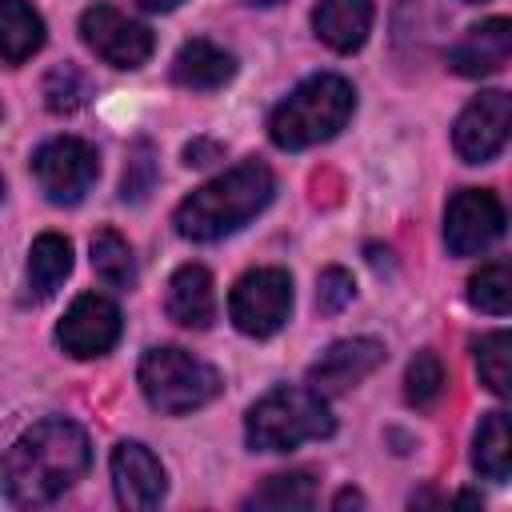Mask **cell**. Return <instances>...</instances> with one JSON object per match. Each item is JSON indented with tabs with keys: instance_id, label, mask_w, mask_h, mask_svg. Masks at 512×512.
<instances>
[{
	"instance_id": "1",
	"label": "cell",
	"mask_w": 512,
	"mask_h": 512,
	"mask_svg": "<svg viewBox=\"0 0 512 512\" xmlns=\"http://www.w3.org/2000/svg\"><path fill=\"white\" fill-rule=\"evenodd\" d=\"M92 464L88 432L76 420L48 416L20 432L0 460V488L12 504L36 508L64 496Z\"/></svg>"
},
{
	"instance_id": "2",
	"label": "cell",
	"mask_w": 512,
	"mask_h": 512,
	"mask_svg": "<svg viewBox=\"0 0 512 512\" xmlns=\"http://www.w3.org/2000/svg\"><path fill=\"white\" fill-rule=\"evenodd\" d=\"M272 192H276L272 168L260 160H240L228 172H220L216 180L200 184L192 196H184L172 224L184 240L212 244V240H224L236 228H244L252 216H260L268 208Z\"/></svg>"
},
{
	"instance_id": "3",
	"label": "cell",
	"mask_w": 512,
	"mask_h": 512,
	"mask_svg": "<svg viewBox=\"0 0 512 512\" xmlns=\"http://www.w3.org/2000/svg\"><path fill=\"white\" fill-rule=\"evenodd\" d=\"M356 108V92L344 76L336 72H320V76H308L304 84H296L268 116V136L276 148L284 152H300V148H312V144H324L332 140L348 116Z\"/></svg>"
},
{
	"instance_id": "4",
	"label": "cell",
	"mask_w": 512,
	"mask_h": 512,
	"mask_svg": "<svg viewBox=\"0 0 512 512\" xmlns=\"http://www.w3.org/2000/svg\"><path fill=\"white\" fill-rule=\"evenodd\" d=\"M336 432V416L316 388H272L264 392L244 420V436L256 452H292L308 440H328Z\"/></svg>"
},
{
	"instance_id": "5",
	"label": "cell",
	"mask_w": 512,
	"mask_h": 512,
	"mask_svg": "<svg viewBox=\"0 0 512 512\" xmlns=\"http://www.w3.org/2000/svg\"><path fill=\"white\" fill-rule=\"evenodd\" d=\"M140 392L156 412L184 416L220 396V372L184 348H148L140 360Z\"/></svg>"
},
{
	"instance_id": "6",
	"label": "cell",
	"mask_w": 512,
	"mask_h": 512,
	"mask_svg": "<svg viewBox=\"0 0 512 512\" xmlns=\"http://www.w3.org/2000/svg\"><path fill=\"white\" fill-rule=\"evenodd\" d=\"M292 312V276L284 268H252L236 280L228 296V316L244 336H272L288 324Z\"/></svg>"
},
{
	"instance_id": "7",
	"label": "cell",
	"mask_w": 512,
	"mask_h": 512,
	"mask_svg": "<svg viewBox=\"0 0 512 512\" xmlns=\"http://www.w3.org/2000/svg\"><path fill=\"white\" fill-rule=\"evenodd\" d=\"M32 176L52 204H80L100 176V160L88 140L56 136L32 152Z\"/></svg>"
},
{
	"instance_id": "8",
	"label": "cell",
	"mask_w": 512,
	"mask_h": 512,
	"mask_svg": "<svg viewBox=\"0 0 512 512\" xmlns=\"http://www.w3.org/2000/svg\"><path fill=\"white\" fill-rule=\"evenodd\" d=\"M504 236V208L488 188H464L448 200L444 240L452 256H480Z\"/></svg>"
},
{
	"instance_id": "9",
	"label": "cell",
	"mask_w": 512,
	"mask_h": 512,
	"mask_svg": "<svg viewBox=\"0 0 512 512\" xmlns=\"http://www.w3.org/2000/svg\"><path fill=\"white\" fill-rule=\"evenodd\" d=\"M84 44L112 68H140L152 56V32L140 20H128L112 4H92L80 16Z\"/></svg>"
},
{
	"instance_id": "10",
	"label": "cell",
	"mask_w": 512,
	"mask_h": 512,
	"mask_svg": "<svg viewBox=\"0 0 512 512\" xmlns=\"http://www.w3.org/2000/svg\"><path fill=\"white\" fill-rule=\"evenodd\" d=\"M120 308L100 296V292H84L68 304L60 328H56V340L68 356L76 360H96L104 352H112V344L120 340Z\"/></svg>"
},
{
	"instance_id": "11",
	"label": "cell",
	"mask_w": 512,
	"mask_h": 512,
	"mask_svg": "<svg viewBox=\"0 0 512 512\" xmlns=\"http://www.w3.org/2000/svg\"><path fill=\"white\" fill-rule=\"evenodd\" d=\"M508 124H512V100H508V92H500V88L480 92L456 116L452 144H456V152L468 164H484V160L500 156V148L508 144Z\"/></svg>"
},
{
	"instance_id": "12",
	"label": "cell",
	"mask_w": 512,
	"mask_h": 512,
	"mask_svg": "<svg viewBox=\"0 0 512 512\" xmlns=\"http://www.w3.org/2000/svg\"><path fill=\"white\" fill-rule=\"evenodd\" d=\"M384 364V344L356 336V340H336L320 352V360L308 368V388H316L320 396L328 392H348L360 380H368L376 368Z\"/></svg>"
},
{
	"instance_id": "13",
	"label": "cell",
	"mask_w": 512,
	"mask_h": 512,
	"mask_svg": "<svg viewBox=\"0 0 512 512\" xmlns=\"http://www.w3.org/2000/svg\"><path fill=\"white\" fill-rule=\"evenodd\" d=\"M112 488H116V500L124 508H156L164 500V464L152 456V448H144L140 440H120L112 448Z\"/></svg>"
},
{
	"instance_id": "14",
	"label": "cell",
	"mask_w": 512,
	"mask_h": 512,
	"mask_svg": "<svg viewBox=\"0 0 512 512\" xmlns=\"http://www.w3.org/2000/svg\"><path fill=\"white\" fill-rule=\"evenodd\" d=\"M508 56H512V24L504 16H492L464 32V40L452 48L448 64H452V72L476 80V76L500 72L508 64Z\"/></svg>"
},
{
	"instance_id": "15",
	"label": "cell",
	"mask_w": 512,
	"mask_h": 512,
	"mask_svg": "<svg viewBox=\"0 0 512 512\" xmlns=\"http://www.w3.org/2000/svg\"><path fill=\"white\" fill-rule=\"evenodd\" d=\"M168 316L180 328H208L216 320V292L204 264H184L168 280Z\"/></svg>"
},
{
	"instance_id": "16",
	"label": "cell",
	"mask_w": 512,
	"mask_h": 512,
	"mask_svg": "<svg viewBox=\"0 0 512 512\" xmlns=\"http://www.w3.org/2000/svg\"><path fill=\"white\" fill-rule=\"evenodd\" d=\"M312 28L332 52H356L372 32V0H320Z\"/></svg>"
},
{
	"instance_id": "17",
	"label": "cell",
	"mask_w": 512,
	"mask_h": 512,
	"mask_svg": "<svg viewBox=\"0 0 512 512\" xmlns=\"http://www.w3.org/2000/svg\"><path fill=\"white\" fill-rule=\"evenodd\" d=\"M236 76L232 52L216 48L212 40H188L172 60V80L192 92H216Z\"/></svg>"
},
{
	"instance_id": "18",
	"label": "cell",
	"mask_w": 512,
	"mask_h": 512,
	"mask_svg": "<svg viewBox=\"0 0 512 512\" xmlns=\"http://www.w3.org/2000/svg\"><path fill=\"white\" fill-rule=\"evenodd\" d=\"M44 44V20L28 0H0V60L24 64Z\"/></svg>"
},
{
	"instance_id": "19",
	"label": "cell",
	"mask_w": 512,
	"mask_h": 512,
	"mask_svg": "<svg viewBox=\"0 0 512 512\" xmlns=\"http://www.w3.org/2000/svg\"><path fill=\"white\" fill-rule=\"evenodd\" d=\"M72 272V244L56 232L36 236L32 252H28V288L36 300H48Z\"/></svg>"
},
{
	"instance_id": "20",
	"label": "cell",
	"mask_w": 512,
	"mask_h": 512,
	"mask_svg": "<svg viewBox=\"0 0 512 512\" xmlns=\"http://www.w3.org/2000/svg\"><path fill=\"white\" fill-rule=\"evenodd\" d=\"M472 464L476 472H484L488 480L504 484L512 472V436H508V416L504 412H488L476 428L472 440Z\"/></svg>"
},
{
	"instance_id": "21",
	"label": "cell",
	"mask_w": 512,
	"mask_h": 512,
	"mask_svg": "<svg viewBox=\"0 0 512 512\" xmlns=\"http://www.w3.org/2000/svg\"><path fill=\"white\" fill-rule=\"evenodd\" d=\"M316 504V476L312 472H276L268 476L248 500L244 508H312Z\"/></svg>"
},
{
	"instance_id": "22",
	"label": "cell",
	"mask_w": 512,
	"mask_h": 512,
	"mask_svg": "<svg viewBox=\"0 0 512 512\" xmlns=\"http://www.w3.org/2000/svg\"><path fill=\"white\" fill-rule=\"evenodd\" d=\"M88 248H92V268L104 284H112V288H132L136 284V256H132L128 240L120 232L100 228Z\"/></svg>"
},
{
	"instance_id": "23",
	"label": "cell",
	"mask_w": 512,
	"mask_h": 512,
	"mask_svg": "<svg viewBox=\"0 0 512 512\" xmlns=\"http://www.w3.org/2000/svg\"><path fill=\"white\" fill-rule=\"evenodd\" d=\"M92 96V80L76 68V64H56L48 76H44V104L48 112L56 116H68V112H80Z\"/></svg>"
},
{
	"instance_id": "24",
	"label": "cell",
	"mask_w": 512,
	"mask_h": 512,
	"mask_svg": "<svg viewBox=\"0 0 512 512\" xmlns=\"http://www.w3.org/2000/svg\"><path fill=\"white\" fill-rule=\"evenodd\" d=\"M508 300H512V280H508V264L504 260L484 264L468 280V304L472 308H480L488 316H504L508 312Z\"/></svg>"
},
{
	"instance_id": "25",
	"label": "cell",
	"mask_w": 512,
	"mask_h": 512,
	"mask_svg": "<svg viewBox=\"0 0 512 512\" xmlns=\"http://www.w3.org/2000/svg\"><path fill=\"white\" fill-rule=\"evenodd\" d=\"M444 392V364L436 352H416L404 372V400L412 408H432Z\"/></svg>"
},
{
	"instance_id": "26",
	"label": "cell",
	"mask_w": 512,
	"mask_h": 512,
	"mask_svg": "<svg viewBox=\"0 0 512 512\" xmlns=\"http://www.w3.org/2000/svg\"><path fill=\"white\" fill-rule=\"evenodd\" d=\"M508 348H512V340H508V332H492V336H484L480 344H476V368H480V380L496 392V396H508Z\"/></svg>"
},
{
	"instance_id": "27",
	"label": "cell",
	"mask_w": 512,
	"mask_h": 512,
	"mask_svg": "<svg viewBox=\"0 0 512 512\" xmlns=\"http://www.w3.org/2000/svg\"><path fill=\"white\" fill-rule=\"evenodd\" d=\"M352 296H356V284H352V276L344 268L332 264V268L320 272V280H316V308L324 316H336L344 304H352Z\"/></svg>"
},
{
	"instance_id": "28",
	"label": "cell",
	"mask_w": 512,
	"mask_h": 512,
	"mask_svg": "<svg viewBox=\"0 0 512 512\" xmlns=\"http://www.w3.org/2000/svg\"><path fill=\"white\" fill-rule=\"evenodd\" d=\"M152 180H156V160H152V148L140 140L132 148V160L124 168V184H120V196L124 200H144L152 192Z\"/></svg>"
},
{
	"instance_id": "29",
	"label": "cell",
	"mask_w": 512,
	"mask_h": 512,
	"mask_svg": "<svg viewBox=\"0 0 512 512\" xmlns=\"http://www.w3.org/2000/svg\"><path fill=\"white\" fill-rule=\"evenodd\" d=\"M224 156V148L216 144V140H192L188 148H184V164H212V160H220Z\"/></svg>"
},
{
	"instance_id": "30",
	"label": "cell",
	"mask_w": 512,
	"mask_h": 512,
	"mask_svg": "<svg viewBox=\"0 0 512 512\" xmlns=\"http://www.w3.org/2000/svg\"><path fill=\"white\" fill-rule=\"evenodd\" d=\"M348 504H352V508H360V504H364V496H360V492H352V488H344V492H336V500H332V508H348Z\"/></svg>"
},
{
	"instance_id": "31",
	"label": "cell",
	"mask_w": 512,
	"mask_h": 512,
	"mask_svg": "<svg viewBox=\"0 0 512 512\" xmlns=\"http://www.w3.org/2000/svg\"><path fill=\"white\" fill-rule=\"evenodd\" d=\"M140 8H148V12H172L180 0H136Z\"/></svg>"
},
{
	"instance_id": "32",
	"label": "cell",
	"mask_w": 512,
	"mask_h": 512,
	"mask_svg": "<svg viewBox=\"0 0 512 512\" xmlns=\"http://www.w3.org/2000/svg\"><path fill=\"white\" fill-rule=\"evenodd\" d=\"M252 4H276V0H252Z\"/></svg>"
},
{
	"instance_id": "33",
	"label": "cell",
	"mask_w": 512,
	"mask_h": 512,
	"mask_svg": "<svg viewBox=\"0 0 512 512\" xmlns=\"http://www.w3.org/2000/svg\"><path fill=\"white\" fill-rule=\"evenodd\" d=\"M0 196H4V180H0Z\"/></svg>"
},
{
	"instance_id": "34",
	"label": "cell",
	"mask_w": 512,
	"mask_h": 512,
	"mask_svg": "<svg viewBox=\"0 0 512 512\" xmlns=\"http://www.w3.org/2000/svg\"><path fill=\"white\" fill-rule=\"evenodd\" d=\"M0 116H4V108H0Z\"/></svg>"
}]
</instances>
